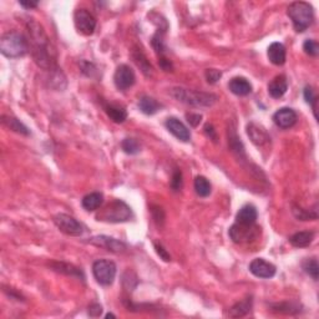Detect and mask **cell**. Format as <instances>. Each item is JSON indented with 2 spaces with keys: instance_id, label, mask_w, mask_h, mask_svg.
<instances>
[{
  "instance_id": "obj_5",
  "label": "cell",
  "mask_w": 319,
  "mask_h": 319,
  "mask_svg": "<svg viewBox=\"0 0 319 319\" xmlns=\"http://www.w3.org/2000/svg\"><path fill=\"white\" fill-rule=\"evenodd\" d=\"M132 217V211L124 201L115 200L105 207L101 208L96 214V220L107 223H123L130 221Z\"/></svg>"
},
{
  "instance_id": "obj_16",
  "label": "cell",
  "mask_w": 319,
  "mask_h": 319,
  "mask_svg": "<svg viewBox=\"0 0 319 319\" xmlns=\"http://www.w3.org/2000/svg\"><path fill=\"white\" fill-rule=\"evenodd\" d=\"M228 88H230L231 92H233L237 96H247L252 92L251 83L242 76L233 77L228 84Z\"/></svg>"
},
{
  "instance_id": "obj_36",
  "label": "cell",
  "mask_w": 319,
  "mask_h": 319,
  "mask_svg": "<svg viewBox=\"0 0 319 319\" xmlns=\"http://www.w3.org/2000/svg\"><path fill=\"white\" fill-rule=\"evenodd\" d=\"M206 80L208 84H216L222 77V72L217 69H207L205 72Z\"/></svg>"
},
{
  "instance_id": "obj_19",
  "label": "cell",
  "mask_w": 319,
  "mask_h": 319,
  "mask_svg": "<svg viewBox=\"0 0 319 319\" xmlns=\"http://www.w3.org/2000/svg\"><path fill=\"white\" fill-rule=\"evenodd\" d=\"M267 54H268L269 62L274 64V65L281 66L286 63L287 59L286 48H284V45L281 44V43H272V44L269 45Z\"/></svg>"
},
{
  "instance_id": "obj_3",
  "label": "cell",
  "mask_w": 319,
  "mask_h": 319,
  "mask_svg": "<svg viewBox=\"0 0 319 319\" xmlns=\"http://www.w3.org/2000/svg\"><path fill=\"white\" fill-rule=\"evenodd\" d=\"M171 95L176 100L193 107H211L218 100L217 95L211 94V92L195 91V90H188L184 88L172 89L171 90Z\"/></svg>"
},
{
  "instance_id": "obj_39",
  "label": "cell",
  "mask_w": 319,
  "mask_h": 319,
  "mask_svg": "<svg viewBox=\"0 0 319 319\" xmlns=\"http://www.w3.org/2000/svg\"><path fill=\"white\" fill-rule=\"evenodd\" d=\"M204 130H205L206 136H207L210 140H212L213 142H217V140H218V136H217V132H216V130H214L213 125L206 124Z\"/></svg>"
},
{
  "instance_id": "obj_2",
  "label": "cell",
  "mask_w": 319,
  "mask_h": 319,
  "mask_svg": "<svg viewBox=\"0 0 319 319\" xmlns=\"http://www.w3.org/2000/svg\"><path fill=\"white\" fill-rule=\"evenodd\" d=\"M0 51L7 57L24 56L29 51V40L19 31H8L0 39Z\"/></svg>"
},
{
  "instance_id": "obj_6",
  "label": "cell",
  "mask_w": 319,
  "mask_h": 319,
  "mask_svg": "<svg viewBox=\"0 0 319 319\" xmlns=\"http://www.w3.org/2000/svg\"><path fill=\"white\" fill-rule=\"evenodd\" d=\"M116 272V265L110 260H97L92 265V273L96 282L101 286H110L114 283Z\"/></svg>"
},
{
  "instance_id": "obj_21",
  "label": "cell",
  "mask_w": 319,
  "mask_h": 319,
  "mask_svg": "<svg viewBox=\"0 0 319 319\" xmlns=\"http://www.w3.org/2000/svg\"><path fill=\"white\" fill-rule=\"evenodd\" d=\"M314 237L315 233L312 231L297 232V233H294L293 236L289 237V243L297 248H303L309 246L310 243L313 242V240H314Z\"/></svg>"
},
{
  "instance_id": "obj_15",
  "label": "cell",
  "mask_w": 319,
  "mask_h": 319,
  "mask_svg": "<svg viewBox=\"0 0 319 319\" xmlns=\"http://www.w3.org/2000/svg\"><path fill=\"white\" fill-rule=\"evenodd\" d=\"M247 133L249 138H251V141L253 142L256 146H265V145L268 144L269 140H271V137H269L268 132L266 131L265 127L254 123L247 125Z\"/></svg>"
},
{
  "instance_id": "obj_11",
  "label": "cell",
  "mask_w": 319,
  "mask_h": 319,
  "mask_svg": "<svg viewBox=\"0 0 319 319\" xmlns=\"http://www.w3.org/2000/svg\"><path fill=\"white\" fill-rule=\"evenodd\" d=\"M89 243L96 246V247L106 249V251L114 252V253H120V252H124L126 249V245L123 241L109 236H95L89 240Z\"/></svg>"
},
{
  "instance_id": "obj_29",
  "label": "cell",
  "mask_w": 319,
  "mask_h": 319,
  "mask_svg": "<svg viewBox=\"0 0 319 319\" xmlns=\"http://www.w3.org/2000/svg\"><path fill=\"white\" fill-rule=\"evenodd\" d=\"M211 184L205 176H197L195 178V190L200 197H208L211 195Z\"/></svg>"
},
{
  "instance_id": "obj_7",
  "label": "cell",
  "mask_w": 319,
  "mask_h": 319,
  "mask_svg": "<svg viewBox=\"0 0 319 319\" xmlns=\"http://www.w3.org/2000/svg\"><path fill=\"white\" fill-rule=\"evenodd\" d=\"M261 228L254 225H241V223H234L233 226L230 228V237L234 243H248L251 241L256 240L260 234Z\"/></svg>"
},
{
  "instance_id": "obj_31",
  "label": "cell",
  "mask_w": 319,
  "mask_h": 319,
  "mask_svg": "<svg viewBox=\"0 0 319 319\" xmlns=\"http://www.w3.org/2000/svg\"><path fill=\"white\" fill-rule=\"evenodd\" d=\"M302 267H303L304 272H306L307 274L310 275V277H312L314 281H318L319 266H318L317 258H308V260L304 261Z\"/></svg>"
},
{
  "instance_id": "obj_45",
  "label": "cell",
  "mask_w": 319,
  "mask_h": 319,
  "mask_svg": "<svg viewBox=\"0 0 319 319\" xmlns=\"http://www.w3.org/2000/svg\"><path fill=\"white\" fill-rule=\"evenodd\" d=\"M110 317H111V318H115V315H114V314H111V313H109V314H106V318H110Z\"/></svg>"
},
{
  "instance_id": "obj_40",
  "label": "cell",
  "mask_w": 319,
  "mask_h": 319,
  "mask_svg": "<svg viewBox=\"0 0 319 319\" xmlns=\"http://www.w3.org/2000/svg\"><path fill=\"white\" fill-rule=\"evenodd\" d=\"M186 118H187V123L191 125V126L196 127L198 126L202 120V116L200 114H193V112H190V114H186Z\"/></svg>"
},
{
  "instance_id": "obj_14",
  "label": "cell",
  "mask_w": 319,
  "mask_h": 319,
  "mask_svg": "<svg viewBox=\"0 0 319 319\" xmlns=\"http://www.w3.org/2000/svg\"><path fill=\"white\" fill-rule=\"evenodd\" d=\"M165 126H166V129L169 130V131L172 133L176 138H178L180 141H184V142L190 141V138H191L190 130H188L187 127L185 126V124L181 123L178 118L169 117L166 120V123H165Z\"/></svg>"
},
{
  "instance_id": "obj_25",
  "label": "cell",
  "mask_w": 319,
  "mask_h": 319,
  "mask_svg": "<svg viewBox=\"0 0 319 319\" xmlns=\"http://www.w3.org/2000/svg\"><path fill=\"white\" fill-rule=\"evenodd\" d=\"M104 202V195L100 192H91L86 195L81 201V205L86 211H95L101 207Z\"/></svg>"
},
{
  "instance_id": "obj_4",
  "label": "cell",
  "mask_w": 319,
  "mask_h": 319,
  "mask_svg": "<svg viewBox=\"0 0 319 319\" xmlns=\"http://www.w3.org/2000/svg\"><path fill=\"white\" fill-rule=\"evenodd\" d=\"M287 14L291 18L293 27L298 33H303L313 24L314 11L313 7L306 2H294L287 9Z\"/></svg>"
},
{
  "instance_id": "obj_12",
  "label": "cell",
  "mask_w": 319,
  "mask_h": 319,
  "mask_svg": "<svg viewBox=\"0 0 319 319\" xmlns=\"http://www.w3.org/2000/svg\"><path fill=\"white\" fill-rule=\"evenodd\" d=\"M249 271L253 275H256L258 278H265V280H268V278H272L277 272L275 269V266L272 265V263L267 262V261L263 260V258H256L251 262L249 265Z\"/></svg>"
},
{
  "instance_id": "obj_24",
  "label": "cell",
  "mask_w": 319,
  "mask_h": 319,
  "mask_svg": "<svg viewBox=\"0 0 319 319\" xmlns=\"http://www.w3.org/2000/svg\"><path fill=\"white\" fill-rule=\"evenodd\" d=\"M105 111L107 116L111 118L116 124H123L127 118V111L126 109L120 105H115V104H109L105 106Z\"/></svg>"
},
{
  "instance_id": "obj_38",
  "label": "cell",
  "mask_w": 319,
  "mask_h": 319,
  "mask_svg": "<svg viewBox=\"0 0 319 319\" xmlns=\"http://www.w3.org/2000/svg\"><path fill=\"white\" fill-rule=\"evenodd\" d=\"M303 95L304 100H306V103L309 104V105H313V104H315L318 101V98L314 94V90L310 88V86H306V88H304Z\"/></svg>"
},
{
  "instance_id": "obj_30",
  "label": "cell",
  "mask_w": 319,
  "mask_h": 319,
  "mask_svg": "<svg viewBox=\"0 0 319 319\" xmlns=\"http://www.w3.org/2000/svg\"><path fill=\"white\" fill-rule=\"evenodd\" d=\"M133 59H135V63L137 64L138 68L141 69L142 72H144L146 76H150V75H152V66H151L149 60L146 59V56H145L142 51H140V50L133 51Z\"/></svg>"
},
{
  "instance_id": "obj_28",
  "label": "cell",
  "mask_w": 319,
  "mask_h": 319,
  "mask_svg": "<svg viewBox=\"0 0 319 319\" xmlns=\"http://www.w3.org/2000/svg\"><path fill=\"white\" fill-rule=\"evenodd\" d=\"M317 206L314 207V210H304V208L300 207L297 205L292 206V212L294 214V217L301 221H315L318 220V212H317Z\"/></svg>"
},
{
  "instance_id": "obj_1",
  "label": "cell",
  "mask_w": 319,
  "mask_h": 319,
  "mask_svg": "<svg viewBox=\"0 0 319 319\" xmlns=\"http://www.w3.org/2000/svg\"><path fill=\"white\" fill-rule=\"evenodd\" d=\"M27 29L29 45L31 44L33 46L31 54L35 63L45 70H53V68L56 65V57H55V50L50 44V40L46 35L44 28L35 20H29Z\"/></svg>"
},
{
  "instance_id": "obj_34",
  "label": "cell",
  "mask_w": 319,
  "mask_h": 319,
  "mask_svg": "<svg viewBox=\"0 0 319 319\" xmlns=\"http://www.w3.org/2000/svg\"><path fill=\"white\" fill-rule=\"evenodd\" d=\"M303 50L306 51V54L310 55V56H317L319 53V45L315 40L308 39L304 42L303 44Z\"/></svg>"
},
{
  "instance_id": "obj_27",
  "label": "cell",
  "mask_w": 319,
  "mask_h": 319,
  "mask_svg": "<svg viewBox=\"0 0 319 319\" xmlns=\"http://www.w3.org/2000/svg\"><path fill=\"white\" fill-rule=\"evenodd\" d=\"M2 123L4 126H7L8 129H10L11 131L22 133V135H29V130L28 127L25 126L24 124H22L18 118L15 117H10V116H3L2 117Z\"/></svg>"
},
{
  "instance_id": "obj_17",
  "label": "cell",
  "mask_w": 319,
  "mask_h": 319,
  "mask_svg": "<svg viewBox=\"0 0 319 319\" xmlns=\"http://www.w3.org/2000/svg\"><path fill=\"white\" fill-rule=\"evenodd\" d=\"M288 90V81L284 75H278L269 83L268 92L273 98H281Z\"/></svg>"
},
{
  "instance_id": "obj_43",
  "label": "cell",
  "mask_w": 319,
  "mask_h": 319,
  "mask_svg": "<svg viewBox=\"0 0 319 319\" xmlns=\"http://www.w3.org/2000/svg\"><path fill=\"white\" fill-rule=\"evenodd\" d=\"M103 313V307L100 304H91L89 307V315L90 317H98Z\"/></svg>"
},
{
  "instance_id": "obj_26",
  "label": "cell",
  "mask_w": 319,
  "mask_h": 319,
  "mask_svg": "<svg viewBox=\"0 0 319 319\" xmlns=\"http://www.w3.org/2000/svg\"><path fill=\"white\" fill-rule=\"evenodd\" d=\"M138 109L145 115H155L161 109V105L155 100L153 97L150 96H142L138 101Z\"/></svg>"
},
{
  "instance_id": "obj_42",
  "label": "cell",
  "mask_w": 319,
  "mask_h": 319,
  "mask_svg": "<svg viewBox=\"0 0 319 319\" xmlns=\"http://www.w3.org/2000/svg\"><path fill=\"white\" fill-rule=\"evenodd\" d=\"M158 63H160V66H161V68H162V70L172 71V69H173L172 63H171L166 56L158 57Z\"/></svg>"
},
{
  "instance_id": "obj_23",
  "label": "cell",
  "mask_w": 319,
  "mask_h": 319,
  "mask_svg": "<svg viewBox=\"0 0 319 319\" xmlns=\"http://www.w3.org/2000/svg\"><path fill=\"white\" fill-rule=\"evenodd\" d=\"M51 268L54 271L60 272V273L66 274V275H71V277H76L80 278L81 281L85 280V275H84L83 271L77 267L72 266V265H68V263H63V262H55L51 265Z\"/></svg>"
},
{
  "instance_id": "obj_35",
  "label": "cell",
  "mask_w": 319,
  "mask_h": 319,
  "mask_svg": "<svg viewBox=\"0 0 319 319\" xmlns=\"http://www.w3.org/2000/svg\"><path fill=\"white\" fill-rule=\"evenodd\" d=\"M182 184H184V181H182V172L178 169H176L175 171H173L172 180H171V184H170L171 188H172L175 192H177V191H180L182 188Z\"/></svg>"
},
{
  "instance_id": "obj_8",
  "label": "cell",
  "mask_w": 319,
  "mask_h": 319,
  "mask_svg": "<svg viewBox=\"0 0 319 319\" xmlns=\"http://www.w3.org/2000/svg\"><path fill=\"white\" fill-rule=\"evenodd\" d=\"M54 223L63 233L68 236L79 237L85 232V227L76 218L66 213H59L54 217Z\"/></svg>"
},
{
  "instance_id": "obj_18",
  "label": "cell",
  "mask_w": 319,
  "mask_h": 319,
  "mask_svg": "<svg viewBox=\"0 0 319 319\" xmlns=\"http://www.w3.org/2000/svg\"><path fill=\"white\" fill-rule=\"evenodd\" d=\"M257 218V208L253 205L243 206L236 214V222L241 223V225H254Z\"/></svg>"
},
{
  "instance_id": "obj_22",
  "label": "cell",
  "mask_w": 319,
  "mask_h": 319,
  "mask_svg": "<svg viewBox=\"0 0 319 319\" xmlns=\"http://www.w3.org/2000/svg\"><path fill=\"white\" fill-rule=\"evenodd\" d=\"M252 304H253V301H252V297L246 298V300L238 302V303L234 304L233 307L230 309L228 312V315L231 318H242L245 315H247L252 309Z\"/></svg>"
},
{
  "instance_id": "obj_13",
  "label": "cell",
  "mask_w": 319,
  "mask_h": 319,
  "mask_svg": "<svg viewBox=\"0 0 319 319\" xmlns=\"http://www.w3.org/2000/svg\"><path fill=\"white\" fill-rule=\"evenodd\" d=\"M273 121L281 129H291L297 123V114H295V111L293 109L282 107V109L278 110L273 115Z\"/></svg>"
},
{
  "instance_id": "obj_33",
  "label": "cell",
  "mask_w": 319,
  "mask_h": 319,
  "mask_svg": "<svg viewBox=\"0 0 319 319\" xmlns=\"http://www.w3.org/2000/svg\"><path fill=\"white\" fill-rule=\"evenodd\" d=\"M272 308L275 312L280 313H286V314H293V313L300 312V306L293 302H283V303H275L272 304Z\"/></svg>"
},
{
  "instance_id": "obj_37",
  "label": "cell",
  "mask_w": 319,
  "mask_h": 319,
  "mask_svg": "<svg viewBox=\"0 0 319 319\" xmlns=\"http://www.w3.org/2000/svg\"><path fill=\"white\" fill-rule=\"evenodd\" d=\"M152 210H151V212H152V217L153 220H155L156 223L157 225H164L165 222V212L164 210H162L160 206H152Z\"/></svg>"
},
{
  "instance_id": "obj_44",
  "label": "cell",
  "mask_w": 319,
  "mask_h": 319,
  "mask_svg": "<svg viewBox=\"0 0 319 319\" xmlns=\"http://www.w3.org/2000/svg\"><path fill=\"white\" fill-rule=\"evenodd\" d=\"M19 4L22 5L23 8H25V9H34V8L37 7L39 3L37 2H19Z\"/></svg>"
},
{
  "instance_id": "obj_20",
  "label": "cell",
  "mask_w": 319,
  "mask_h": 319,
  "mask_svg": "<svg viewBox=\"0 0 319 319\" xmlns=\"http://www.w3.org/2000/svg\"><path fill=\"white\" fill-rule=\"evenodd\" d=\"M228 145H230L232 152L237 156L240 160H246V152H245V147H243L242 141L237 135L236 129L234 127H230L228 129Z\"/></svg>"
},
{
  "instance_id": "obj_9",
  "label": "cell",
  "mask_w": 319,
  "mask_h": 319,
  "mask_svg": "<svg viewBox=\"0 0 319 319\" xmlns=\"http://www.w3.org/2000/svg\"><path fill=\"white\" fill-rule=\"evenodd\" d=\"M74 24L83 35H91L96 29V19L86 9H77L74 14Z\"/></svg>"
},
{
  "instance_id": "obj_41",
  "label": "cell",
  "mask_w": 319,
  "mask_h": 319,
  "mask_svg": "<svg viewBox=\"0 0 319 319\" xmlns=\"http://www.w3.org/2000/svg\"><path fill=\"white\" fill-rule=\"evenodd\" d=\"M155 249H156V252H157V254L160 256V258H162V260H164L165 262H170L171 256L169 254V252H167L166 249L162 247V245L155 243Z\"/></svg>"
},
{
  "instance_id": "obj_10",
  "label": "cell",
  "mask_w": 319,
  "mask_h": 319,
  "mask_svg": "<svg viewBox=\"0 0 319 319\" xmlns=\"http://www.w3.org/2000/svg\"><path fill=\"white\" fill-rule=\"evenodd\" d=\"M136 76L135 72L129 65H120L116 69L115 75H114V83L115 86L121 91L130 89L135 84Z\"/></svg>"
},
{
  "instance_id": "obj_32",
  "label": "cell",
  "mask_w": 319,
  "mask_h": 319,
  "mask_svg": "<svg viewBox=\"0 0 319 319\" xmlns=\"http://www.w3.org/2000/svg\"><path fill=\"white\" fill-rule=\"evenodd\" d=\"M121 149L127 155H136V153H138L141 151V145L138 144V141L136 138L127 137L121 142Z\"/></svg>"
}]
</instances>
